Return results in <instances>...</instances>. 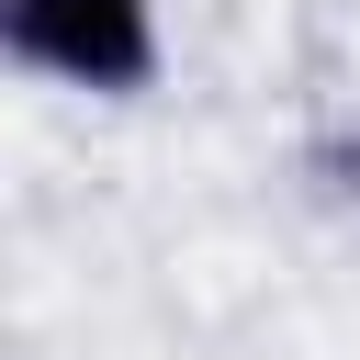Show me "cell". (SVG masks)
<instances>
[{
    "label": "cell",
    "instance_id": "1",
    "mask_svg": "<svg viewBox=\"0 0 360 360\" xmlns=\"http://www.w3.org/2000/svg\"><path fill=\"white\" fill-rule=\"evenodd\" d=\"M0 56L79 101H146L169 79V11L158 0H0Z\"/></svg>",
    "mask_w": 360,
    "mask_h": 360
}]
</instances>
